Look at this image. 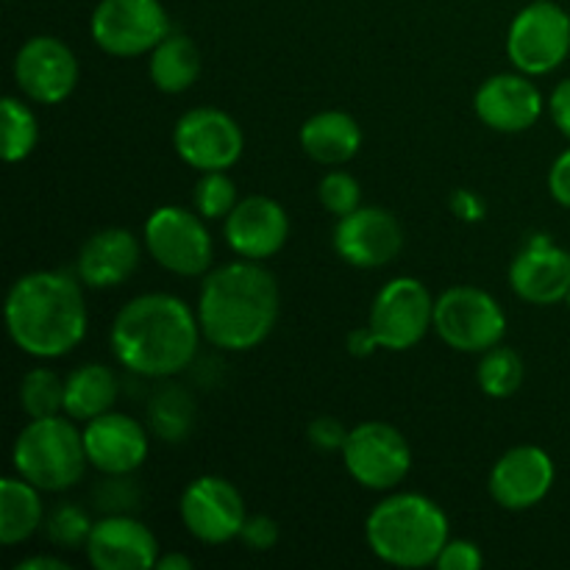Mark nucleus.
<instances>
[{
    "instance_id": "1",
    "label": "nucleus",
    "mask_w": 570,
    "mask_h": 570,
    "mask_svg": "<svg viewBox=\"0 0 570 570\" xmlns=\"http://www.w3.org/2000/svg\"><path fill=\"white\" fill-rule=\"evenodd\" d=\"M198 312L170 293H145L120 306L109 343L115 360L139 379H173L200 348Z\"/></svg>"
},
{
    "instance_id": "2",
    "label": "nucleus",
    "mask_w": 570,
    "mask_h": 570,
    "mask_svg": "<svg viewBox=\"0 0 570 570\" xmlns=\"http://www.w3.org/2000/svg\"><path fill=\"white\" fill-rule=\"evenodd\" d=\"M198 323L206 343L220 351H254L278 323V282L259 262L239 259L206 273L198 293Z\"/></svg>"
},
{
    "instance_id": "3",
    "label": "nucleus",
    "mask_w": 570,
    "mask_h": 570,
    "mask_svg": "<svg viewBox=\"0 0 570 570\" xmlns=\"http://www.w3.org/2000/svg\"><path fill=\"white\" fill-rule=\"evenodd\" d=\"M89 309L81 278L65 271H33L17 278L6 295V328L22 354L59 360L83 340Z\"/></svg>"
},
{
    "instance_id": "4",
    "label": "nucleus",
    "mask_w": 570,
    "mask_h": 570,
    "mask_svg": "<svg viewBox=\"0 0 570 570\" xmlns=\"http://www.w3.org/2000/svg\"><path fill=\"white\" fill-rule=\"evenodd\" d=\"M367 549L395 568L434 566L451 540L449 515L421 493H395L379 501L365 521Z\"/></svg>"
},
{
    "instance_id": "5",
    "label": "nucleus",
    "mask_w": 570,
    "mask_h": 570,
    "mask_svg": "<svg viewBox=\"0 0 570 570\" xmlns=\"http://www.w3.org/2000/svg\"><path fill=\"white\" fill-rule=\"evenodd\" d=\"M17 476L31 482L42 493H65L76 488L89 465L83 432L61 415L31 417L17 434L11 449Z\"/></svg>"
},
{
    "instance_id": "6",
    "label": "nucleus",
    "mask_w": 570,
    "mask_h": 570,
    "mask_svg": "<svg viewBox=\"0 0 570 570\" xmlns=\"http://www.w3.org/2000/svg\"><path fill=\"white\" fill-rule=\"evenodd\" d=\"M142 239L156 265L176 276H204L215 262V243L204 217L181 206H159L150 212Z\"/></svg>"
},
{
    "instance_id": "7",
    "label": "nucleus",
    "mask_w": 570,
    "mask_h": 570,
    "mask_svg": "<svg viewBox=\"0 0 570 570\" xmlns=\"http://www.w3.org/2000/svg\"><path fill=\"white\" fill-rule=\"evenodd\" d=\"M434 332L460 354H484L504 340L507 315L493 295L462 284L434 301Z\"/></svg>"
},
{
    "instance_id": "8",
    "label": "nucleus",
    "mask_w": 570,
    "mask_h": 570,
    "mask_svg": "<svg viewBox=\"0 0 570 570\" xmlns=\"http://www.w3.org/2000/svg\"><path fill=\"white\" fill-rule=\"evenodd\" d=\"M570 53V14L554 0L523 6L507 33V56L523 76H546Z\"/></svg>"
},
{
    "instance_id": "9",
    "label": "nucleus",
    "mask_w": 570,
    "mask_h": 570,
    "mask_svg": "<svg viewBox=\"0 0 570 570\" xmlns=\"http://www.w3.org/2000/svg\"><path fill=\"white\" fill-rule=\"evenodd\" d=\"M340 454H343L348 476L365 490L384 493V490L399 488L410 476L412 449L401 429H395L393 423H360L348 432Z\"/></svg>"
},
{
    "instance_id": "10",
    "label": "nucleus",
    "mask_w": 570,
    "mask_h": 570,
    "mask_svg": "<svg viewBox=\"0 0 570 570\" xmlns=\"http://www.w3.org/2000/svg\"><path fill=\"white\" fill-rule=\"evenodd\" d=\"M95 45L117 59L145 56L170 33L161 0H100L89 20Z\"/></svg>"
},
{
    "instance_id": "11",
    "label": "nucleus",
    "mask_w": 570,
    "mask_h": 570,
    "mask_svg": "<svg viewBox=\"0 0 570 570\" xmlns=\"http://www.w3.org/2000/svg\"><path fill=\"white\" fill-rule=\"evenodd\" d=\"M373 337L384 351H410L434 328V298L423 282L399 276L376 293L367 315Z\"/></svg>"
},
{
    "instance_id": "12",
    "label": "nucleus",
    "mask_w": 570,
    "mask_h": 570,
    "mask_svg": "<svg viewBox=\"0 0 570 570\" xmlns=\"http://www.w3.org/2000/svg\"><path fill=\"white\" fill-rule=\"evenodd\" d=\"M173 148L193 170H228L243 159L245 134L228 111L200 106L178 117L173 128Z\"/></svg>"
},
{
    "instance_id": "13",
    "label": "nucleus",
    "mask_w": 570,
    "mask_h": 570,
    "mask_svg": "<svg viewBox=\"0 0 570 570\" xmlns=\"http://www.w3.org/2000/svg\"><path fill=\"white\" fill-rule=\"evenodd\" d=\"M178 515L187 532L206 546H223L239 540L248 518L245 499L228 479L206 473L184 488Z\"/></svg>"
},
{
    "instance_id": "14",
    "label": "nucleus",
    "mask_w": 570,
    "mask_h": 570,
    "mask_svg": "<svg viewBox=\"0 0 570 570\" xmlns=\"http://www.w3.org/2000/svg\"><path fill=\"white\" fill-rule=\"evenodd\" d=\"M332 245L340 259L360 271H379L395 262L404 248V228L393 212L382 206H360L337 217Z\"/></svg>"
},
{
    "instance_id": "15",
    "label": "nucleus",
    "mask_w": 570,
    "mask_h": 570,
    "mask_svg": "<svg viewBox=\"0 0 570 570\" xmlns=\"http://www.w3.org/2000/svg\"><path fill=\"white\" fill-rule=\"evenodd\" d=\"M14 81L17 89L33 104H61L78 83L76 53L59 37H31L14 56Z\"/></svg>"
},
{
    "instance_id": "16",
    "label": "nucleus",
    "mask_w": 570,
    "mask_h": 570,
    "mask_svg": "<svg viewBox=\"0 0 570 570\" xmlns=\"http://www.w3.org/2000/svg\"><path fill=\"white\" fill-rule=\"evenodd\" d=\"M557 479L554 460L540 445H515L495 460L488 490L501 510L523 512L551 493Z\"/></svg>"
},
{
    "instance_id": "17",
    "label": "nucleus",
    "mask_w": 570,
    "mask_h": 570,
    "mask_svg": "<svg viewBox=\"0 0 570 570\" xmlns=\"http://www.w3.org/2000/svg\"><path fill=\"white\" fill-rule=\"evenodd\" d=\"M510 287L527 304H560L570 293V254L549 234H532L512 259Z\"/></svg>"
},
{
    "instance_id": "18",
    "label": "nucleus",
    "mask_w": 570,
    "mask_h": 570,
    "mask_svg": "<svg viewBox=\"0 0 570 570\" xmlns=\"http://www.w3.org/2000/svg\"><path fill=\"white\" fill-rule=\"evenodd\" d=\"M226 243L239 259L262 262L276 256L289 239V215L267 195H248L223 223Z\"/></svg>"
},
{
    "instance_id": "19",
    "label": "nucleus",
    "mask_w": 570,
    "mask_h": 570,
    "mask_svg": "<svg viewBox=\"0 0 570 570\" xmlns=\"http://www.w3.org/2000/svg\"><path fill=\"white\" fill-rule=\"evenodd\" d=\"M95 570H148L159 560V540L134 515H104L87 540Z\"/></svg>"
},
{
    "instance_id": "20",
    "label": "nucleus",
    "mask_w": 570,
    "mask_h": 570,
    "mask_svg": "<svg viewBox=\"0 0 570 570\" xmlns=\"http://www.w3.org/2000/svg\"><path fill=\"white\" fill-rule=\"evenodd\" d=\"M543 95L523 72H499L473 95L476 117L499 134L529 131L543 115Z\"/></svg>"
},
{
    "instance_id": "21",
    "label": "nucleus",
    "mask_w": 570,
    "mask_h": 570,
    "mask_svg": "<svg viewBox=\"0 0 570 570\" xmlns=\"http://www.w3.org/2000/svg\"><path fill=\"white\" fill-rule=\"evenodd\" d=\"M89 465L100 473H134L148 460V432L122 412H104L83 426Z\"/></svg>"
},
{
    "instance_id": "22",
    "label": "nucleus",
    "mask_w": 570,
    "mask_h": 570,
    "mask_svg": "<svg viewBox=\"0 0 570 570\" xmlns=\"http://www.w3.org/2000/svg\"><path fill=\"white\" fill-rule=\"evenodd\" d=\"M139 239L128 228H100L78 250L76 276L89 289L120 287L139 267Z\"/></svg>"
},
{
    "instance_id": "23",
    "label": "nucleus",
    "mask_w": 570,
    "mask_h": 570,
    "mask_svg": "<svg viewBox=\"0 0 570 570\" xmlns=\"http://www.w3.org/2000/svg\"><path fill=\"white\" fill-rule=\"evenodd\" d=\"M301 148L317 165L337 167L354 159L362 148V128L348 111H317L301 126Z\"/></svg>"
},
{
    "instance_id": "24",
    "label": "nucleus",
    "mask_w": 570,
    "mask_h": 570,
    "mask_svg": "<svg viewBox=\"0 0 570 570\" xmlns=\"http://www.w3.org/2000/svg\"><path fill=\"white\" fill-rule=\"evenodd\" d=\"M117 393H120V382L109 365H100V362L78 365L65 379V415H70L72 421H92L115 406Z\"/></svg>"
},
{
    "instance_id": "25",
    "label": "nucleus",
    "mask_w": 570,
    "mask_h": 570,
    "mask_svg": "<svg viewBox=\"0 0 570 570\" xmlns=\"http://www.w3.org/2000/svg\"><path fill=\"white\" fill-rule=\"evenodd\" d=\"M148 76L165 95H181L198 81L200 50L187 33H167L148 53Z\"/></svg>"
},
{
    "instance_id": "26",
    "label": "nucleus",
    "mask_w": 570,
    "mask_h": 570,
    "mask_svg": "<svg viewBox=\"0 0 570 570\" xmlns=\"http://www.w3.org/2000/svg\"><path fill=\"white\" fill-rule=\"evenodd\" d=\"M42 490L22 476H6L0 482V543H26L45 523Z\"/></svg>"
},
{
    "instance_id": "27",
    "label": "nucleus",
    "mask_w": 570,
    "mask_h": 570,
    "mask_svg": "<svg viewBox=\"0 0 570 570\" xmlns=\"http://www.w3.org/2000/svg\"><path fill=\"white\" fill-rule=\"evenodd\" d=\"M195 399L178 384H165L148 401V426L165 443H184L195 426Z\"/></svg>"
},
{
    "instance_id": "28",
    "label": "nucleus",
    "mask_w": 570,
    "mask_h": 570,
    "mask_svg": "<svg viewBox=\"0 0 570 570\" xmlns=\"http://www.w3.org/2000/svg\"><path fill=\"white\" fill-rule=\"evenodd\" d=\"M476 382L488 399H512L523 384L521 354L507 345L484 351L476 367Z\"/></svg>"
},
{
    "instance_id": "29",
    "label": "nucleus",
    "mask_w": 570,
    "mask_h": 570,
    "mask_svg": "<svg viewBox=\"0 0 570 570\" xmlns=\"http://www.w3.org/2000/svg\"><path fill=\"white\" fill-rule=\"evenodd\" d=\"M0 120H3V159L9 165L28 159L39 142V122L31 106L9 95L0 104Z\"/></svg>"
},
{
    "instance_id": "30",
    "label": "nucleus",
    "mask_w": 570,
    "mask_h": 570,
    "mask_svg": "<svg viewBox=\"0 0 570 570\" xmlns=\"http://www.w3.org/2000/svg\"><path fill=\"white\" fill-rule=\"evenodd\" d=\"M20 406L28 417H50L65 412V379L48 367H31L20 382Z\"/></svg>"
},
{
    "instance_id": "31",
    "label": "nucleus",
    "mask_w": 570,
    "mask_h": 570,
    "mask_svg": "<svg viewBox=\"0 0 570 570\" xmlns=\"http://www.w3.org/2000/svg\"><path fill=\"white\" fill-rule=\"evenodd\" d=\"M45 534H48L50 543L61 551H78L87 549V540L92 534L95 521L89 518V510H83L81 504H70V501H61L53 510L45 515Z\"/></svg>"
},
{
    "instance_id": "32",
    "label": "nucleus",
    "mask_w": 570,
    "mask_h": 570,
    "mask_svg": "<svg viewBox=\"0 0 570 570\" xmlns=\"http://www.w3.org/2000/svg\"><path fill=\"white\" fill-rule=\"evenodd\" d=\"M237 204V187L226 176V170L200 173L198 184L193 189V206L204 220H220V217L226 220Z\"/></svg>"
},
{
    "instance_id": "33",
    "label": "nucleus",
    "mask_w": 570,
    "mask_h": 570,
    "mask_svg": "<svg viewBox=\"0 0 570 570\" xmlns=\"http://www.w3.org/2000/svg\"><path fill=\"white\" fill-rule=\"evenodd\" d=\"M92 507L104 515H134L142 507V488L131 473H104L92 490Z\"/></svg>"
},
{
    "instance_id": "34",
    "label": "nucleus",
    "mask_w": 570,
    "mask_h": 570,
    "mask_svg": "<svg viewBox=\"0 0 570 570\" xmlns=\"http://www.w3.org/2000/svg\"><path fill=\"white\" fill-rule=\"evenodd\" d=\"M317 200L334 217H345L362 206V187L351 173L332 170L317 184Z\"/></svg>"
},
{
    "instance_id": "35",
    "label": "nucleus",
    "mask_w": 570,
    "mask_h": 570,
    "mask_svg": "<svg viewBox=\"0 0 570 570\" xmlns=\"http://www.w3.org/2000/svg\"><path fill=\"white\" fill-rule=\"evenodd\" d=\"M306 438L323 454H332V451H343L345 440H348V429L332 415H317L315 421L306 426Z\"/></svg>"
},
{
    "instance_id": "36",
    "label": "nucleus",
    "mask_w": 570,
    "mask_h": 570,
    "mask_svg": "<svg viewBox=\"0 0 570 570\" xmlns=\"http://www.w3.org/2000/svg\"><path fill=\"white\" fill-rule=\"evenodd\" d=\"M278 538H282L278 523L267 515H248L243 523V532H239V540H243L245 549L256 551V554L276 549Z\"/></svg>"
},
{
    "instance_id": "37",
    "label": "nucleus",
    "mask_w": 570,
    "mask_h": 570,
    "mask_svg": "<svg viewBox=\"0 0 570 570\" xmlns=\"http://www.w3.org/2000/svg\"><path fill=\"white\" fill-rule=\"evenodd\" d=\"M434 566L440 570H479L484 566V557L471 540H449Z\"/></svg>"
},
{
    "instance_id": "38",
    "label": "nucleus",
    "mask_w": 570,
    "mask_h": 570,
    "mask_svg": "<svg viewBox=\"0 0 570 570\" xmlns=\"http://www.w3.org/2000/svg\"><path fill=\"white\" fill-rule=\"evenodd\" d=\"M449 206L456 220L462 223H482L484 215H488V204L473 189H454L449 198Z\"/></svg>"
},
{
    "instance_id": "39",
    "label": "nucleus",
    "mask_w": 570,
    "mask_h": 570,
    "mask_svg": "<svg viewBox=\"0 0 570 570\" xmlns=\"http://www.w3.org/2000/svg\"><path fill=\"white\" fill-rule=\"evenodd\" d=\"M549 193L560 206L570 209V148L557 156V161L549 170Z\"/></svg>"
},
{
    "instance_id": "40",
    "label": "nucleus",
    "mask_w": 570,
    "mask_h": 570,
    "mask_svg": "<svg viewBox=\"0 0 570 570\" xmlns=\"http://www.w3.org/2000/svg\"><path fill=\"white\" fill-rule=\"evenodd\" d=\"M549 111L551 120L557 122V128L570 139V78L554 87V92H551L549 98Z\"/></svg>"
},
{
    "instance_id": "41",
    "label": "nucleus",
    "mask_w": 570,
    "mask_h": 570,
    "mask_svg": "<svg viewBox=\"0 0 570 570\" xmlns=\"http://www.w3.org/2000/svg\"><path fill=\"white\" fill-rule=\"evenodd\" d=\"M345 348H348V354L356 356V360H365V356H371L373 351L379 348V343H376V337H373L371 326L354 328V332L348 334V340H345Z\"/></svg>"
},
{
    "instance_id": "42",
    "label": "nucleus",
    "mask_w": 570,
    "mask_h": 570,
    "mask_svg": "<svg viewBox=\"0 0 570 570\" xmlns=\"http://www.w3.org/2000/svg\"><path fill=\"white\" fill-rule=\"evenodd\" d=\"M17 570H70L65 560H59V557H28V560L17 562L14 566Z\"/></svg>"
},
{
    "instance_id": "43",
    "label": "nucleus",
    "mask_w": 570,
    "mask_h": 570,
    "mask_svg": "<svg viewBox=\"0 0 570 570\" xmlns=\"http://www.w3.org/2000/svg\"><path fill=\"white\" fill-rule=\"evenodd\" d=\"M156 568L159 570H189L193 568V560L184 554H165L156 560Z\"/></svg>"
},
{
    "instance_id": "44",
    "label": "nucleus",
    "mask_w": 570,
    "mask_h": 570,
    "mask_svg": "<svg viewBox=\"0 0 570 570\" xmlns=\"http://www.w3.org/2000/svg\"><path fill=\"white\" fill-rule=\"evenodd\" d=\"M566 304H568V306H570V293H568V298H566Z\"/></svg>"
}]
</instances>
